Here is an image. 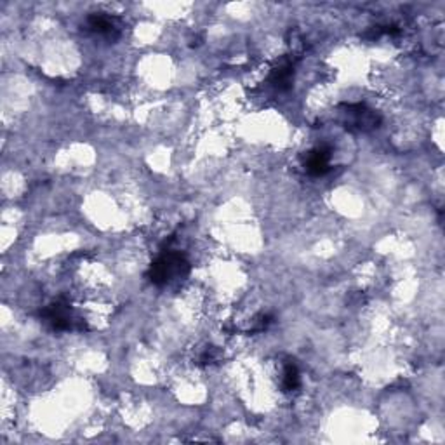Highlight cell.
<instances>
[{
    "label": "cell",
    "mask_w": 445,
    "mask_h": 445,
    "mask_svg": "<svg viewBox=\"0 0 445 445\" xmlns=\"http://www.w3.org/2000/svg\"><path fill=\"white\" fill-rule=\"evenodd\" d=\"M87 26L96 33H111L115 30L114 23H111L106 16H101V14H92V16H89Z\"/></svg>",
    "instance_id": "52a82bcc"
},
{
    "label": "cell",
    "mask_w": 445,
    "mask_h": 445,
    "mask_svg": "<svg viewBox=\"0 0 445 445\" xmlns=\"http://www.w3.org/2000/svg\"><path fill=\"white\" fill-rule=\"evenodd\" d=\"M306 173L312 176H324L331 169V148L319 147L310 152L305 162Z\"/></svg>",
    "instance_id": "277c9868"
},
{
    "label": "cell",
    "mask_w": 445,
    "mask_h": 445,
    "mask_svg": "<svg viewBox=\"0 0 445 445\" xmlns=\"http://www.w3.org/2000/svg\"><path fill=\"white\" fill-rule=\"evenodd\" d=\"M293 75H294L293 61H284L279 68H275L272 72V77H270L272 85L279 89V91H286V89H289L291 80H293Z\"/></svg>",
    "instance_id": "5b68a950"
},
{
    "label": "cell",
    "mask_w": 445,
    "mask_h": 445,
    "mask_svg": "<svg viewBox=\"0 0 445 445\" xmlns=\"http://www.w3.org/2000/svg\"><path fill=\"white\" fill-rule=\"evenodd\" d=\"M40 317L46 324H49L54 331H84L85 324L77 319L73 310L70 308L65 299H58L52 305L40 312Z\"/></svg>",
    "instance_id": "7a4b0ae2"
},
{
    "label": "cell",
    "mask_w": 445,
    "mask_h": 445,
    "mask_svg": "<svg viewBox=\"0 0 445 445\" xmlns=\"http://www.w3.org/2000/svg\"><path fill=\"white\" fill-rule=\"evenodd\" d=\"M190 272V263L183 254L179 252H164L160 254L159 260L150 267L148 270V279L153 286H166L167 282H171L173 279L178 276H186Z\"/></svg>",
    "instance_id": "6da1fadb"
},
{
    "label": "cell",
    "mask_w": 445,
    "mask_h": 445,
    "mask_svg": "<svg viewBox=\"0 0 445 445\" xmlns=\"http://www.w3.org/2000/svg\"><path fill=\"white\" fill-rule=\"evenodd\" d=\"M346 111L348 115V126L351 129H358V130H369L377 127L379 124V117H376L372 110H369L365 104L357 103V104H346Z\"/></svg>",
    "instance_id": "3957f363"
},
{
    "label": "cell",
    "mask_w": 445,
    "mask_h": 445,
    "mask_svg": "<svg viewBox=\"0 0 445 445\" xmlns=\"http://www.w3.org/2000/svg\"><path fill=\"white\" fill-rule=\"evenodd\" d=\"M298 386H299V371L294 362H289V364H286V367H284L282 388H284V391H294V390H298Z\"/></svg>",
    "instance_id": "8992f818"
}]
</instances>
